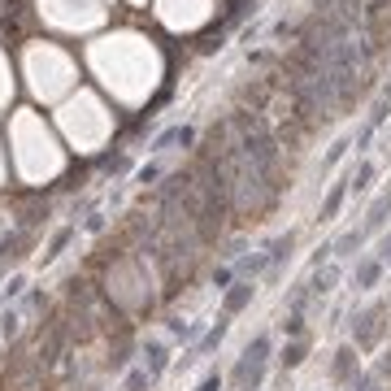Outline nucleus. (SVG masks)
Segmentation results:
<instances>
[{"instance_id": "nucleus-4", "label": "nucleus", "mask_w": 391, "mask_h": 391, "mask_svg": "<svg viewBox=\"0 0 391 391\" xmlns=\"http://www.w3.org/2000/svg\"><path fill=\"white\" fill-rule=\"evenodd\" d=\"M252 296H257V287H252V279H243V283H235V287H226L222 313H226V318H235V313H243V309L252 304Z\"/></svg>"}, {"instance_id": "nucleus-20", "label": "nucleus", "mask_w": 391, "mask_h": 391, "mask_svg": "<svg viewBox=\"0 0 391 391\" xmlns=\"http://www.w3.org/2000/svg\"><path fill=\"white\" fill-rule=\"evenodd\" d=\"M196 391H222V374H209V379L196 387Z\"/></svg>"}, {"instance_id": "nucleus-11", "label": "nucleus", "mask_w": 391, "mask_h": 391, "mask_svg": "<svg viewBox=\"0 0 391 391\" xmlns=\"http://www.w3.org/2000/svg\"><path fill=\"white\" fill-rule=\"evenodd\" d=\"M335 279H339V270H335V266H326V270L318 266V270H313V279H309V291H313V296H322V291H331Z\"/></svg>"}, {"instance_id": "nucleus-18", "label": "nucleus", "mask_w": 391, "mask_h": 391, "mask_svg": "<svg viewBox=\"0 0 391 391\" xmlns=\"http://www.w3.org/2000/svg\"><path fill=\"white\" fill-rule=\"evenodd\" d=\"M283 331H287L291 339H300V335H304V318H300V313H291V318L283 322Z\"/></svg>"}, {"instance_id": "nucleus-14", "label": "nucleus", "mask_w": 391, "mask_h": 391, "mask_svg": "<svg viewBox=\"0 0 391 391\" xmlns=\"http://www.w3.org/2000/svg\"><path fill=\"white\" fill-rule=\"evenodd\" d=\"M70 235H74V226H65V231H57V239L48 243V252H44V261H57V257H61V248H65V243H70Z\"/></svg>"}, {"instance_id": "nucleus-22", "label": "nucleus", "mask_w": 391, "mask_h": 391, "mask_svg": "<svg viewBox=\"0 0 391 391\" xmlns=\"http://www.w3.org/2000/svg\"><path fill=\"white\" fill-rule=\"evenodd\" d=\"M157 174H161V166H144V170H139V183H153Z\"/></svg>"}, {"instance_id": "nucleus-9", "label": "nucleus", "mask_w": 391, "mask_h": 391, "mask_svg": "<svg viewBox=\"0 0 391 391\" xmlns=\"http://www.w3.org/2000/svg\"><path fill=\"white\" fill-rule=\"evenodd\" d=\"M304 352H309V344H304V339H291V344L279 352V365H283V370H296V365L304 361Z\"/></svg>"}, {"instance_id": "nucleus-17", "label": "nucleus", "mask_w": 391, "mask_h": 391, "mask_svg": "<svg viewBox=\"0 0 391 391\" xmlns=\"http://www.w3.org/2000/svg\"><path fill=\"white\" fill-rule=\"evenodd\" d=\"M214 283H218V291L235 287V270H231V266H218V270H214Z\"/></svg>"}, {"instance_id": "nucleus-2", "label": "nucleus", "mask_w": 391, "mask_h": 391, "mask_svg": "<svg viewBox=\"0 0 391 391\" xmlns=\"http://www.w3.org/2000/svg\"><path fill=\"white\" fill-rule=\"evenodd\" d=\"M383 313H387L383 304H370L365 313H356V322H352V331H356V344H361V348H370L374 339H379V318H383Z\"/></svg>"}, {"instance_id": "nucleus-16", "label": "nucleus", "mask_w": 391, "mask_h": 391, "mask_svg": "<svg viewBox=\"0 0 391 391\" xmlns=\"http://www.w3.org/2000/svg\"><path fill=\"white\" fill-rule=\"evenodd\" d=\"M374 174H379V170H374V166H370V161H365V166H361V170H356V178H352V183H348V187H352V191H365V187L374 183Z\"/></svg>"}, {"instance_id": "nucleus-23", "label": "nucleus", "mask_w": 391, "mask_h": 391, "mask_svg": "<svg viewBox=\"0 0 391 391\" xmlns=\"http://www.w3.org/2000/svg\"><path fill=\"white\" fill-rule=\"evenodd\" d=\"M243 391H261V387H243Z\"/></svg>"}, {"instance_id": "nucleus-19", "label": "nucleus", "mask_w": 391, "mask_h": 391, "mask_svg": "<svg viewBox=\"0 0 391 391\" xmlns=\"http://www.w3.org/2000/svg\"><path fill=\"white\" fill-rule=\"evenodd\" d=\"M352 391H379V379H374V374H365V379L352 383Z\"/></svg>"}, {"instance_id": "nucleus-1", "label": "nucleus", "mask_w": 391, "mask_h": 391, "mask_svg": "<svg viewBox=\"0 0 391 391\" xmlns=\"http://www.w3.org/2000/svg\"><path fill=\"white\" fill-rule=\"evenodd\" d=\"M270 335H257L248 348H243V356H239V365H235V374L231 379L239 383V387H261V379H266V365H270Z\"/></svg>"}, {"instance_id": "nucleus-3", "label": "nucleus", "mask_w": 391, "mask_h": 391, "mask_svg": "<svg viewBox=\"0 0 391 391\" xmlns=\"http://www.w3.org/2000/svg\"><path fill=\"white\" fill-rule=\"evenodd\" d=\"M379 279H383V257H361L356 261V270H352V287L356 291L379 287Z\"/></svg>"}, {"instance_id": "nucleus-21", "label": "nucleus", "mask_w": 391, "mask_h": 391, "mask_svg": "<svg viewBox=\"0 0 391 391\" xmlns=\"http://www.w3.org/2000/svg\"><path fill=\"white\" fill-rule=\"evenodd\" d=\"M344 148H348V139H339V144H335V148H331V153H326V166H335V161H339V157H344Z\"/></svg>"}, {"instance_id": "nucleus-12", "label": "nucleus", "mask_w": 391, "mask_h": 391, "mask_svg": "<svg viewBox=\"0 0 391 391\" xmlns=\"http://www.w3.org/2000/svg\"><path fill=\"white\" fill-rule=\"evenodd\" d=\"M291 243H296V235L287 231V235H279V239H274L270 248H266V257H270V270H274V266H279V261H283V257L291 252Z\"/></svg>"}, {"instance_id": "nucleus-7", "label": "nucleus", "mask_w": 391, "mask_h": 391, "mask_svg": "<svg viewBox=\"0 0 391 391\" xmlns=\"http://www.w3.org/2000/svg\"><path fill=\"white\" fill-rule=\"evenodd\" d=\"M348 183H352V178H339V183H335L331 191H326V200H322V214H318L322 222H335V214H339V205H344V200H348V191H352Z\"/></svg>"}, {"instance_id": "nucleus-15", "label": "nucleus", "mask_w": 391, "mask_h": 391, "mask_svg": "<svg viewBox=\"0 0 391 391\" xmlns=\"http://www.w3.org/2000/svg\"><path fill=\"white\" fill-rule=\"evenodd\" d=\"M239 270H243V274H252V279H257L261 270H270V257H266V252H261V257H243V261H239Z\"/></svg>"}, {"instance_id": "nucleus-6", "label": "nucleus", "mask_w": 391, "mask_h": 391, "mask_svg": "<svg viewBox=\"0 0 391 391\" xmlns=\"http://www.w3.org/2000/svg\"><path fill=\"white\" fill-rule=\"evenodd\" d=\"M331 374H335V383H356L361 379V374H356V348H339Z\"/></svg>"}, {"instance_id": "nucleus-8", "label": "nucleus", "mask_w": 391, "mask_h": 391, "mask_svg": "<svg viewBox=\"0 0 391 391\" xmlns=\"http://www.w3.org/2000/svg\"><path fill=\"white\" fill-rule=\"evenodd\" d=\"M387 214H391V191H383L379 200H374V209H370V218H365L361 231H365V235H370V231H379V226L387 222Z\"/></svg>"}, {"instance_id": "nucleus-5", "label": "nucleus", "mask_w": 391, "mask_h": 391, "mask_svg": "<svg viewBox=\"0 0 391 391\" xmlns=\"http://www.w3.org/2000/svg\"><path fill=\"white\" fill-rule=\"evenodd\" d=\"M166 365H170V344H161V339H153V344L144 348V370H148L153 379H161V374H166Z\"/></svg>"}, {"instance_id": "nucleus-13", "label": "nucleus", "mask_w": 391, "mask_h": 391, "mask_svg": "<svg viewBox=\"0 0 391 391\" xmlns=\"http://www.w3.org/2000/svg\"><path fill=\"white\" fill-rule=\"evenodd\" d=\"M148 387H153V374H148V370H144V365L126 374V391H148Z\"/></svg>"}, {"instance_id": "nucleus-10", "label": "nucleus", "mask_w": 391, "mask_h": 391, "mask_svg": "<svg viewBox=\"0 0 391 391\" xmlns=\"http://www.w3.org/2000/svg\"><path fill=\"white\" fill-rule=\"evenodd\" d=\"M226 326H231V318H226V313H222V318H218L214 326H209V335L200 339V348H196V352H214V348L222 344V335H226Z\"/></svg>"}]
</instances>
